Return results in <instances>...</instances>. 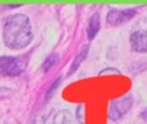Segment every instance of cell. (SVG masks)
Returning a JSON list of instances; mask_svg holds the SVG:
<instances>
[{
    "mask_svg": "<svg viewBox=\"0 0 147 124\" xmlns=\"http://www.w3.org/2000/svg\"><path fill=\"white\" fill-rule=\"evenodd\" d=\"M33 26L26 14L17 13L7 17L3 26L4 44L14 50L25 49L33 41Z\"/></svg>",
    "mask_w": 147,
    "mask_h": 124,
    "instance_id": "6da1fadb",
    "label": "cell"
},
{
    "mask_svg": "<svg viewBox=\"0 0 147 124\" xmlns=\"http://www.w3.org/2000/svg\"><path fill=\"white\" fill-rule=\"evenodd\" d=\"M28 66V56H3L0 57V76H17Z\"/></svg>",
    "mask_w": 147,
    "mask_h": 124,
    "instance_id": "7a4b0ae2",
    "label": "cell"
},
{
    "mask_svg": "<svg viewBox=\"0 0 147 124\" xmlns=\"http://www.w3.org/2000/svg\"><path fill=\"white\" fill-rule=\"evenodd\" d=\"M130 47L137 53L147 52V17L138 19L130 31Z\"/></svg>",
    "mask_w": 147,
    "mask_h": 124,
    "instance_id": "3957f363",
    "label": "cell"
},
{
    "mask_svg": "<svg viewBox=\"0 0 147 124\" xmlns=\"http://www.w3.org/2000/svg\"><path fill=\"white\" fill-rule=\"evenodd\" d=\"M133 106V96L130 93L124 94L116 99L109 102L108 107V119L112 121H117L128 114V111Z\"/></svg>",
    "mask_w": 147,
    "mask_h": 124,
    "instance_id": "277c9868",
    "label": "cell"
},
{
    "mask_svg": "<svg viewBox=\"0 0 147 124\" xmlns=\"http://www.w3.org/2000/svg\"><path fill=\"white\" fill-rule=\"evenodd\" d=\"M137 14V9H111L107 14V23L109 26H120L128 22Z\"/></svg>",
    "mask_w": 147,
    "mask_h": 124,
    "instance_id": "5b68a950",
    "label": "cell"
},
{
    "mask_svg": "<svg viewBox=\"0 0 147 124\" xmlns=\"http://www.w3.org/2000/svg\"><path fill=\"white\" fill-rule=\"evenodd\" d=\"M99 29H100V16L99 13H94L89 21V25H87V38H89V40H94Z\"/></svg>",
    "mask_w": 147,
    "mask_h": 124,
    "instance_id": "8992f818",
    "label": "cell"
},
{
    "mask_svg": "<svg viewBox=\"0 0 147 124\" xmlns=\"http://www.w3.org/2000/svg\"><path fill=\"white\" fill-rule=\"evenodd\" d=\"M87 53H89V45H85V47L81 49V52L78 53L77 56H76L74 60H73L72 65H70L69 70H68V76H70L72 74H74L76 70H77L78 67L81 66V64H82L83 61H85V58H86Z\"/></svg>",
    "mask_w": 147,
    "mask_h": 124,
    "instance_id": "52a82bcc",
    "label": "cell"
},
{
    "mask_svg": "<svg viewBox=\"0 0 147 124\" xmlns=\"http://www.w3.org/2000/svg\"><path fill=\"white\" fill-rule=\"evenodd\" d=\"M50 124H73V116L70 111L68 110H60L55 114L52 121Z\"/></svg>",
    "mask_w": 147,
    "mask_h": 124,
    "instance_id": "ba28073f",
    "label": "cell"
},
{
    "mask_svg": "<svg viewBox=\"0 0 147 124\" xmlns=\"http://www.w3.org/2000/svg\"><path fill=\"white\" fill-rule=\"evenodd\" d=\"M57 62H59V53H56V52L51 53V54L45 60L43 65H42V70H43V72H47L48 70H50L51 67L55 66Z\"/></svg>",
    "mask_w": 147,
    "mask_h": 124,
    "instance_id": "9c48e42d",
    "label": "cell"
},
{
    "mask_svg": "<svg viewBox=\"0 0 147 124\" xmlns=\"http://www.w3.org/2000/svg\"><path fill=\"white\" fill-rule=\"evenodd\" d=\"M61 79H63V78H61V76H59L57 79H56L55 82L52 83V86H51L50 88H48L47 93H46V99H47V101H48V99L51 98V97L53 96V94H55V91H56V89L59 88V86H60V83H61Z\"/></svg>",
    "mask_w": 147,
    "mask_h": 124,
    "instance_id": "30bf717a",
    "label": "cell"
},
{
    "mask_svg": "<svg viewBox=\"0 0 147 124\" xmlns=\"http://www.w3.org/2000/svg\"><path fill=\"white\" fill-rule=\"evenodd\" d=\"M76 118L80 124H85V105L83 103L78 105L77 111H76Z\"/></svg>",
    "mask_w": 147,
    "mask_h": 124,
    "instance_id": "8fae6325",
    "label": "cell"
},
{
    "mask_svg": "<svg viewBox=\"0 0 147 124\" xmlns=\"http://www.w3.org/2000/svg\"><path fill=\"white\" fill-rule=\"evenodd\" d=\"M108 74H117L120 75V71L116 69H106V70H102V71L99 72V75H108Z\"/></svg>",
    "mask_w": 147,
    "mask_h": 124,
    "instance_id": "7c38bea8",
    "label": "cell"
},
{
    "mask_svg": "<svg viewBox=\"0 0 147 124\" xmlns=\"http://www.w3.org/2000/svg\"><path fill=\"white\" fill-rule=\"evenodd\" d=\"M141 118L143 119L144 121H147V107L144 109V110H143V111H142V113H141Z\"/></svg>",
    "mask_w": 147,
    "mask_h": 124,
    "instance_id": "4fadbf2b",
    "label": "cell"
}]
</instances>
